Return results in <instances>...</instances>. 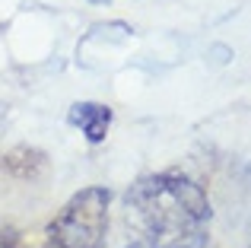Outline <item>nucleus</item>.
Segmentation results:
<instances>
[{
  "label": "nucleus",
  "mask_w": 251,
  "mask_h": 248,
  "mask_svg": "<svg viewBox=\"0 0 251 248\" xmlns=\"http://www.w3.org/2000/svg\"><path fill=\"white\" fill-rule=\"evenodd\" d=\"M127 223L153 248H197L210 200L184 175H147L127 191Z\"/></svg>",
  "instance_id": "f257e3e1"
},
{
  "label": "nucleus",
  "mask_w": 251,
  "mask_h": 248,
  "mask_svg": "<svg viewBox=\"0 0 251 248\" xmlns=\"http://www.w3.org/2000/svg\"><path fill=\"white\" fill-rule=\"evenodd\" d=\"M108 226V191L83 188L48 226V239L61 248H102Z\"/></svg>",
  "instance_id": "f03ea898"
},
{
  "label": "nucleus",
  "mask_w": 251,
  "mask_h": 248,
  "mask_svg": "<svg viewBox=\"0 0 251 248\" xmlns=\"http://www.w3.org/2000/svg\"><path fill=\"white\" fill-rule=\"evenodd\" d=\"M70 124H76L89 143H102L111 124V108L99 105V102H76L70 108Z\"/></svg>",
  "instance_id": "7ed1b4c3"
},
{
  "label": "nucleus",
  "mask_w": 251,
  "mask_h": 248,
  "mask_svg": "<svg viewBox=\"0 0 251 248\" xmlns=\"http://www.w3.org/2000/svg\"><path fill=\"white\" fill-rule=\"evenodd\" d=\"M0 248H23V245H19V239L13 236L10 229H3V226H0Z\"/></svg>",
  "instance_id": "20e7f679"
},
{
  "label": "nucleus",
  "mask_w": 251,
  "mask_h": 248,
  "mask_svg": "<svg viewBox=\"0 0 251 248\" xmlns=\"http://www.w3.org/2000/svg\"><path fill=\"white\" fill-rule=\"evenodd\" d=\"M45 248H61V245H54V242H51V239H48V245H45Z\"/></svg>",
  "instance_id": "39448f33"
},
{
  "label": "nucleus",
  "mask_w": 251,
  "mask_h": 248,
  "mask_svg": "<svg viewBox=\"0 0 251 248\" xmlns=\"http://www.w3.org/2000/svg\"><path fill=\"white\" fill-rule=\"evenodd\" d=\"M130 248H147V245H130Z\"/></svg>",
  "instance_id": "423d86ee"
},
{
  "label": "nucleus",
  "mask_w": 251,
  "mask_h": 248,
  "mask_svg": "<svg viewBox=\"0 0 251 248\" xmlns=\"http://www.w3.org/2000/svg\"><path fill=\"white\" fill-rule=\"evenodd\" d=\"M96 3H102V0H96Z\"/></svg>",
  "instance_id": "0eeeda50"
}]
</instances>
